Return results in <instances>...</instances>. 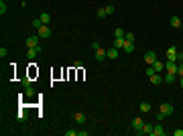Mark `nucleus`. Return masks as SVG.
Instances as JSON below:
<instances>
[{"instance_id":"f257e3e1","label":"nucleus","mask_w":183,"mask_h":136,"mask_svg":"<svg viewBox=\"0 0 183 136\" xmlns=\"http://www.w3.org/2000/svg\"><path fill=\"white\" fill-rule=\"evenodd\" d=\"M39 35H31V37H27L24 39V45H27V49H33V47H39Z\"/></svg>"},{"instance_id":"f03ea898","label":"nucleus","mask_w":183,"mask_h":136,"mask_svg":"<svg viewBox=\"0 0 183 136\" xmlns=\"http://www.w3.org/2000/svg\"><path fill=\"white\" fill-rule=\"evenodd\" d=\"M37 35L41 37V39H47V37H51V29H49V24H43L41 29H37Z\"/></svg>"},{"instance_id":"7ed1b4c3","label":"nucleus","mask_w":183,"mask_h":136,"mask_svg":"<svg viewBox=\"0 0 183 136\" xmlns=\"http://www.w3.org/2000/svg\"><path fill=\"white\" fill-rule=\"evenodd\" d=\"M165 134H167V132H165L163 124H161V122H157V124H155V128H153V134H151V136H165Z\"/></svg>"},{"instance_id":"20e7f679","label":"nucleus","mask_w":183,"mask_h":136,"mask_svg":"<svg viewBox=\"0 0 183 136\" xmlns=\"http://www.w3.org/2000/svg\"><path fill=\"white\" fill-rule=\"evenodd\" d=\"M155 61H157V53H155V51H147V53H145V63L147 65H153Z\"/></svg>"},{"instance_id":"39448f33","label":"nucleus","mask_w":183,"mask_h":136,"mask_svg":"<svg viewBox=\"0 0 183 136\" xmlns=\"http://www.w3.org/2000/svg\"><path fill=\"white\" fill-rule=\"evenodd\" d=\"M159 112L163 114V116H171V114H173V106H171V104H161Z\"/></svg>"},{"instance_id":"423d86ee","label":"nucleus","mask_w":183,"mask_h":136,"mask_svg":"<svg viewBox=\"0 0 183 136\" xmlns=\"http://www.w3.org/2000/svg\"><path fill=\"white\" fill-rule=\"evenodd\" d=\"M165 69H167L169 73H177L179 63H177V61H167V63H165Z\"/></svg>"},{"instance_id":"0eeeda50","label":"nucleus","mask_w":183,"mask_h":136,"mask_svg":"<svg viewBox=\"0 0 183 136\" xmlns=\"http://www.w3.org/2000/svg\"><path fill=\"white\" fill-rule=\"evenodd\" d=\"M153 128H155L153 124H143V128H140L136 134H138V136H143V134H153Z\"/></svg>"},{"instance_id":"6e6552de","label":"nucleus","mask_w":183,"mask_h":136,"mask_svg":"<svg viewBox=\"0 0 183 136\" xmlns=\"http://www.w3.org/2000/svg\"><path fill=\"white\" fill-rule=\"evenodd\" d=\"M96 53V61H104V59H108V51H104V49H98V51H94Z\"/></svg>"},{"instance_id":"1a4fd4ad","label":"nucleus","mask_w":183,"mask_h":136,"mask_svg":"<svg viewBox=\"0 0 183 136\" xmlns=\"http://www.w3.org/2000/svg\"><path fill=\"white\" fill-rule=\"evenodd\" d=\"M177 57V47H169L167 49V61H175Z\"/></svg>"},{"instance_id":"9d476101","label":"nucleus","mask_w":183,"mask_h":136,"mask_svg":"<svg viewBox=\"0 0 183 136\" xmlns=\"http://www.w3.org/2000/svg\"><path fill=\"white\" fill-rule=\"evenodd\" d=\"M143 124H145V122H143V118H134V120H132V130L138 132L140 128H143Z\"/></svg>"},{"instance_id":"9b49d317","label":"nucleus","mask_w":183,"mask_h":136,"mask_svg":"<svg viewBox=\"0 0 183 136\" xmlns=\"http://www.w3.org/2000/svg\"><path fill=\"white\" fill-rule=\"evenodd\" d=\"M175 79H177V73H165L163 75V81H167V83H175Z\"/></svg>"},{"instance_id":"f8f14e48","label":"nucleus","mask_w":183,"mask_h":136,"mask_svg":"<svg viewBox=\"0 0 183 136\" xmlns=\"http://www.w3.org/2000/svg\"><path fill=\"white\" fill-rule=\"evenodd\" d=\"M73 120H75L77 124H86V114L83 112H75L73 114Z\"/></svg>"},{"instance_id":"ddd939ff","label":"nucleus","mask_w":183,"mask_h":136,"mask_svg":"<svg viewBox=\"0 0 183 136\" xmlns=\"http://www.w3.org/2000/svg\"><path fill=\"white\" fill-rule=\"evenodd\" d=\"M39 53H41V47H33V49H29V51H27V57H29V59H35Z\"/></svg>"},{"instance_id":"4468645a","label":"nucleus","mask_w":183,"mask_h":136,"mask_svg":"<svg viewBox=\"0 0 183 136\" xmlns=\"http://www.w3.org/2000/svg\"><path fill=\"white\" fill-rule=\"evenodd\" d=\"M169 24H171L173 29H181V19H179V16H171V20H169Z\"/></svg>"},{"instance_id":"2eb2a0df","label":"nucleus","mask_w":183,"mask_h":136,"mask_svg":"<svg viewBox=\"0 0 183 136\" xmlns=\"http://www.w3.org/2000/svg\"><path fill=\"white\" fill-rule=\"evenodd\" d=\"M151 79V83H153V85H159V83H163V75H161V73H155L153 77H149Z\"/></svg>"},{"instance_id":"dca6fc26","label":"nucleus","mask_w":183,"mask_h":136,"mask_svg":"<svg viewBox=\"0 0 183 136\" xmlns=\"http://www.w3.org/2000/svg\"><path fill=\"white\" fill-rule=\"evenodd\" d=\"M138 110H140L143 114H149V112H151V104H149V102H140Z\"/></svg>"},{"instance_id":"f3484780","label":"nucleus","mask_w":183,"mask_h":136,"mask_svg":"<svg viewBox=\"0 0 183 136\" xmlns=\"http://www.w3.org/2000/svg\"><path fill=\"white\" fill-rule=\"evenodd\" d=\"M124 35H126V31H124V29L116 27V31H114V39H124Z\"/></svg>"},{"instance_id":"a211bd4d","label":"nucleus","mask_w":183,"mask_h":136,"mask_svg":"<svg viewBox=\"0 0 183 136\" xmlns=\"http://www.w3.org/2000/svg\"><path fill=\"white\" fill-rule=\"evenodd\" d=\"M108 59H112V61H114V59H118V49H116V47L108 49Z\"/></svg>"},{"instance_id":"6ab92c4d","label":"nucleus","mask_w":183,"mask_h":136,"mask_svg":"<svg viewBox=\"0 0 183 136\" xmlns=\"http://www.w3.org/2000/svg\"><path fill=\"white\" fill-rule=\"evenodd\" d=\"M153 67L157 69V73L165 71V63H163V61H159V59H157V61H155V63H153Z\"/></svg>"},{"instance_id":"aec40b11","label":"nucleus","mask_w":183,"mask_h":136,"mask_svg":"<svg viewBox=\"0 0 183 136\" xmlns=\"http://www.w3.org/2000/svg\"><path fill=\"white\" fill-rule=\"evenodd\" d=\"M39 19L43 20L45 24H49V23H51V14H49V12H41V14H39Z\"/></svg>"},{"instance_id":"412c9836","label":"nucleus","mask_w":183,"mask_h":136,"mask_svg":"<svg viewBox=\"0 0 183 136\" xmlns=\"http://www.w3.org/2000/svg\"><path fill=\"white\" fill-rule=\"evenodd\" d=\"M124 51H126V53H132V51H134V43H130V41H124Z\"/></svg>"},{"instance_id":"4be33fe9","label":"nucleus","mask_w":183,"mask_h":136,"mask_svg":"<svg viewBox=\"0 0 183 136\" xmlns=\"http://www.w3.org/2000/svg\"><path fill=\"white\" fill-rule=\"evenodd\" d=\"M112 47H116V49H124V39H114V45Z\"/></svg>"},{"instance_id":"5701e85b","label":"nucleus","mask_w":183,"mask_h":136,"mask_svg":"<svg viewBox=\"0 0 183 136\" xmlns=\"http://www.w3.org/2000/svg\"><path fill=\"white\" fill-rule=\"evenodd\" d=\"M96 16H98V19H106V16H108L106 14V8H98L96 10Z\"/></svg>"},{"instance_id":"b1692460","label":"nucleus","mask_w":183,"mask_h":136,"mask_svg":"<svg viewBox=\"0 0 183 136\" xmlns=\"http://www.w3.org/2000/svg\"><path fill=\"white\" fill-rule=\"evenodd\" d=\"M145 73H147V77H153L155 73H157V69H155L153 65H149V67H147V71H145Z\"/></svg>"},{"instance_id":"393cba45","label":"nucleus","mask_w":183,"mask_h":136,"mask_svg":"<svg viewBox=\"0 0 183 136\" xmlns=\"http://www.w3.org/2000/svg\"><path fill=\"white\" fill-rule=\"evenodd\" d=\"M43 24H45V23H43V20H41V19H39V16H37V19L33 20V27H35V29H41Z\"/></svg>"},{"instance_id":"a878e982","label":"nucleus","mask_w":183,"mask_h":136,"mask_svg":"<svg viewBox=\"0 0 183 136\" xmlns=\"http://www.w3.org/2000/svg\"><path fill=\"white\" fill-rule=\"evenodd\" d=\"M6 10H8V6H6V2L2 0V2H0V14L4 16V14H6Z\"/></svg>"},{"instance_id":"bb28decb","label":"nucleus","mask_w":183,"mask_h":136,"mask_svg":"<svg viewBox=\"0 0 183 136\" xmlns=\"http://www.w3.org/2000/svg\"><path fill=\"white\" fill-rule=\"evenodd\" d=\"M124 41H130V43H134V33H126V35H124Z\"/></svg>"},{"instance_id":"cd10ccee","label":"nucleus","mask_w":183,"mask_h":136,"mask_svg":"<svg viewBox=\"0 0 183 136\" xmlns=\"http://www.w3.org/2000/svg\"><path fill=\"white\" fill-rule=\"evenodd\" d=\"M104 8H106V14H108V16H110V14H114V10H116V8H114V6H112V4L104 6Z\"/></svg>"},{"instance_id":"c85d7f7f","label":"nucleus","mask_w":183,"mask_h":136,"mask_svg":"<svg viewBox=\"0 0 183 136\" xmlns=\"http://www.w3.org/2000/svg\"><path fill=\"white\" fill-rule=\"evenodd\" d=\"M16 120H19V122H24V120H27V114H24V112H19V116H16Z\"/></svg>"},{"instance_id":"c756f323","label":"nucleus","mask_w":183,"mask_h":136,"mask_svg":"<svg viewBox=\"0 0 183 136\" xmlns=\"http://www.w3.org/2000/svg\"><path fill=\"white\" fill-rule=\"evenodd\" d=\"M175 61H177V63H183V51H181V53L177 51V57H175Z\"/></svg>"},{"instance_id":"7c9ffc66","label":"nucleus","mask_w":183,"mask_h":136,"mask_svg":"<svg viewBox=\"0 0 183 136\" xmlns=\"http://www.w3.org/2000/svg\"><path fill=\"white\" fill-rule=\"evenodd\" d=\"M8 55V49L6 47H0V57H6Z\"/></svg>"},{"instance_id":"2f4dec72","label":"nucleus","mask_w":183,"mask_h":136,"mask_svg":"<svg viewBox=\"0 0 183 136\" xmlns=\"http://www.w3.org/2000/svg\"><path fill=\"white\" fill-rule=\"evenodd\" d=\"M73 67H75V69H82V67H83V61H79V59H77L75 63H73Z\"/></svg>"},{"instance_id":"473e14b6","label":"nucleus","mask_w":183,"mask_h":136,"mask_svg":"<svg viewBox=\"0 0 183 136\" xmlns=\"http://www.w3.org/2000/svg\"><path fill=\"white\" fill-rule=\"evenodd\" d=\"M27 96H35V89L31 85H27Z\"/></svg>"},{"instance_id":"72a5a7b5","label":"nucleus","mask_w":183,"mask_h":136,"mask_svg":"<svg viewBox=\"0 0 183 136\" xmlns=\"http://www.w3.org/2000/svg\"><path fill=\"white\" fill-rule=\"evenodd\" d=\"M177 75H179V77H183V63H179V69H177Z\"/></svg>"},{"instance_id":"f704fd0d","label":"nucleus","mask_w":183,"mask_h":136,"mask_svg":"<svg viewBox=\"0 0 183 136\" xmlns=\"http://www.w3.org/2000/svg\"><path fill=\"white\" fill-rule=\"evenodd\" d=\"M92 49H94V51H98V49H100V43H98V41H94V43H92Z\"/></svg>"},{"instance_id":"c9c22d12","label":"nucleus","mask_w":183,"mask_h":136,"mask_svg":"<svg viewBox=\"0 0 183 136\" xmlns=\"http://www.w3.org/2000/svg\"><path fill=\"white\" fill-rule=\"evenodd\" d=\"M165 118H167V116H163V114H161V112H159V114H157V122H163V120H165Z\"/></svg>"},{"instance_id":"e433bc0d","label":"nucleus","mask_w":183,"mask_h":136,"mask_svg":"<svg viewBox=\"0 0 183 136\" xmlns=\"http://www.w3.org/2000/svg\"><path fill=\"white\" fill-rule=\"evenodd\" d=\"M75 134H77L75 130H65V136H75Z\"/></svg>"},{"instance_id":"4c0bfd02","label":"nucleus","mask_w":183,"mask_h":136,"mask_svg":"<svg viewBox=\"0 0 183 136\" xmlns=\"http://www.w3.org/2000/svg\"><path fill=\"white\" fill-rule=\"evenodd\" d=\"M175 136H183V130L179 128V130H175Z\"/></svg>"},{"instance_id":"58836bf2","label":"nucleus","mask_w":183,"mask_h":136,"mask_svg":"<svg viewBox=\"0 0 183 136\" xmlns=\"http://www.w3.org/2000/svg\"><path fill=\"white\" fill-rule=\"evenodd\" d=\"M179 85H181V89H183V77H179Z\"/></svg>"}]
</instances>
